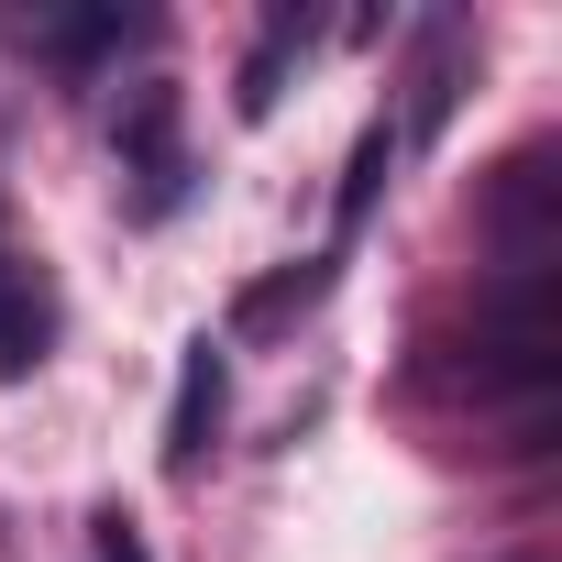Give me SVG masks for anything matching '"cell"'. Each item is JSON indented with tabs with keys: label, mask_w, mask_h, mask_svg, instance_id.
<instances>
[{
	"label": "cell",
	"mask_w": 562,
	"mask_h": 562,
	"mask_svg": "<svg viewBox=\"0 0 562 562\" xmlns=\"http://www.w3.org/2000/svg\"><path fill=\"white\" fill-rule=\"evenodd\" d=\"M122 45H155V12H56V23H34V56L45 67H111Z\"/></svg>",
	"instance_id": "cell-7"
},
{
	"label": "cell",
	"mask_w": 562,
	"mask_h": 562,
	"mask_svg": "<svg viewBox=\"0 0 562 562\" xmlns=\"http://www.w3.org/2000/svg\"><path fill=\"white\" fill-rule=\"evenodd\" d=\"M386 177H397V133H386V111L353 133V166H342V188H331V265H342V243L375 221V199H386Z\"/></svg>",
	"instance_id": "cell-8"
},
{
	"label": "cell",
	"mask_w": 562,
	"mask_h": 562,
	"mask_svg": "<svg viewBox=\"0 0 562 562\" xmlns=\"http://www.w3.org/2000/svg\"><path fill=\"white\" fill-rule=\"evenodd\" d=\"M221 419H232V342H188V364H177V397H166V474L177 485H199L210 474V452H221Z\"/></svg>",
	"instance_id": "cell-3"
},
{
	"label": "cell",
	"mask_w": 562,
	"mask_h": 562,
	"mask_svg": "<svg viewBox=\"0 0 562 562\" xmlns=\"http://www.w3.org/2000/svg\"><path fill=\"white\" fill-rule=\"evenodd\" d=\"M485 243H496L507 265H551V243H562V144H551V133H529V144L485 177Z\"/></svg>",
	"instance_id": "cell-2"
},
{
	"label": "cell",
	"mask_w": 562,
	"mask_h": 562,
	"mask_svg": "<svg viewBox=\"0 0 562 562\" xmlns=\"http://www.w3.org/2000/svg\"><path fill=\"white\" fill-rule=\"evenodd\" d=\"M310 45H321V12L276 0V12H265V34H254V56L232 67V111H243V122H276V100H288V78L310 67Z\"/></svg>",
	"instance_id": "cell-5"
},
{
	"label": "cell",
	"mask_w": 562,
	"mask_h": 562,
	"mask_svg": "<svg viewBox=\"0 0 562 562\" xmlns=\"http://www.w3.org/2000/svg\"><path fill=\"white\" fill-rule=\"evenodd\" d=\"M463 78H474V23H452V12H430V23H419V67H408V111L386 122V133H397V155H408V144H430V133L452 122V100H463Z\"/></svg>",
	"instance_id": "cell-4"
},
{
	"label": "cell",
	"mask_w": 562,
	"mask_h": 562,
	"mask_svg": "<svg viewBox=\"0 0 562 562\" xmlns=\"http://www.w3.org/2000/svg\"><path fill=\"white\" fill-rule=\"evenodd\" d=\"M56 342V299H45V276L0 243V375H34Z\"/></svg>",
	"instance_id": "cell-6"
},
{
	"label": "cell",
	"mask_w": 562,
	"mask_h": 562,
	"mask_svg": "<svg viewBox=\"0 0 562 562\" xmlns=\"http://www.w3.org/2000/svg\"><path fill=\"white\" fill-rule=\"evenodd\" d=\"M331 276H342L331 254H310V265H288V276H254V288L232 299V331H288L299 310H321V299H331Z\"/></svg>",
	"instance_id": "cell-9"
},
{
	"label": "cell",
	"mask_w": 562,
	"mask_h": 562,
	"mask_svg": "<svg viewBox=\"0 0 562 562\" xmlns=\"http://www.w3.org/2000/svg\"><path fill=\"white\" fill-rule=\"evenodd\" d=\"M111 155L133 177V221H166L188 199V144H177V78H133L111 100Z\"/></svg>",
	"instance_id": "cell-1"
},
{
	"label": "cell",
	"mask_w": 562,
	"mask_h": 562,
	"mask_svg": "<svg viewBox=\"0 0 562 562\" xmlns=\"http://www.w3.org/2000/svg\"><path fill=\"white\" fill-rule=\"evenodd\" d=\"M89 562H155L144 529H133V507H100V518H89Z\"/></svg>",
	"instance_id": "cell-10"
},
{
	"label": "cell",
	"mask_w": 562,
	"mask_h": 562,
	"mask_svg": "<svg viewBox=\"0 0 562 562\" xmlns=\"http://www.w3.org/2000/svg\"><path fill=\"white\" fill-rule=\"evenodd\" d=\"M496 562H551V551H540V540H518V551H496Z\"/></svg>",
	"instance_id": "cell-11"
}]
</instances>
